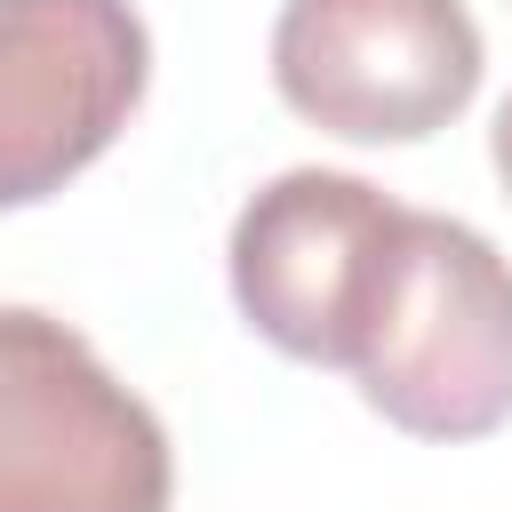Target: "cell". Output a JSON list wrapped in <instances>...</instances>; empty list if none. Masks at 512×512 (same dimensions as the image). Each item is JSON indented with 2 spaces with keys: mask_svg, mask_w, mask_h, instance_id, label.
<instances>
[{
  "mask_svg": "<svg viewBox=\"0 0 512 512\" xmlns=\"http://www.w3.org/2000/svg\"><path fill=\"white\" fill-rule=\"evenodd\" d=\"M352 384L408 440H488L512 424V256L464 216L408 208Z\"/></svg>",
  "mask_w": 512,
  "mask_h": 512,
  "instance_id": "1",
  "label": "cell"
},
{
  "mask_svg": "<svg viewBox=\"0 0 512 512\" xmlns=\"http://www.w3.org/2000/svg\"><path fill=\"white\" fill-rule=\"evenodd\" d=\"M160 416L80 328L0 304V512H168Z\"/></svg>",
  "mask_w": 512,
  "mask_h": 512,
  "instance_id": "2",
  "label": "cell"
},
{
  "mask_svg": "<svg viewBox=\"0 0 512 512\" xmlns=\"http://www.w3.org/2000/svg\"><path fill=\"white\" fill-rule=\"evenodd\" d=\"M400 232H408V208L368 176L288 168L232 216V248H224L232 304L272 352L352 376L376 296L392 280Z\"/></svg>",
  "mask_w": 512,
  "mask_h": 512,
  "instance_id": "3",
  "label": "cell"
},
{
  "mask_svg": "<svg viewBox=\"0 0 512 512\" xmlns=\"http://www.w3.org/2000/svg\"><path fill=\"white\" fill-rule=\"evenodd\" d=\"M480 24L464 0H288L272 88L344 144H416L480 96Z\"/></svg>",
  "mask_w": 512,
  "mask_h": 512,
  "instance_id": "4",
  "label": "cell"
},
{
  "mask_svg": "<svg viewBox=\"0 0 512 512\" xmlns=\"http://www.w3.org/2000/svg\"><path fill=\"white\" fill-rule=\"evenodd\" d=\"M152 80L128 0H0V208L64 192L112 152Z\"/></svg>",
  "mask_w": 512,
  "mask_h": 512,
  "instance_id": "5",
  "label": "cell"
},
{
  "mask_svg": "<svg viewBox=\"0 0 512 512\" xmlns=\"http://www.w3.org/2000/svg\"><path fill=\"white\" fill-rule=\"evenodd\" d=\"M488 160H496V176H504V192H512V96L496 104V128H488Z\"/></svg>",
  "mask_w": 512,
  "mask_h": 512,
  "instance_id": "6",
  "label": "cell"
}]
</instances>
